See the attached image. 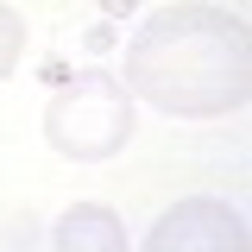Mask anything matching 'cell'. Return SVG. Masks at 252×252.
<instances>
[{
    "instance_id": "1",
    "label": "cell",
    "mask_w": 252,
    "mask_h": 252,
    "mask_svg": "<svg viewBox=\"0 0 252 252\" xmlns=\"http://www.w3.org/2000/svg\"><path fill=\"white\" fill-rule=\"evenodd\" d=\"M120 82H126V94L152 101L158 114H177V120L240 114L246 89H252L246 19L227 13V6H208V0L158 6L126 44Z\"/></svg>"
},
{
    "instance_id": "2",
    "label": "cell",
    "mask_w": 252,
    "mask_h": 252,
    "mask_svg": "<svg viewBox=\"0 0 252 252\" xmlns=\"http://www.w3.org/2000/svg\"><path fill=\"white\" fill-rule=\"evenodd\" d=\"M44 139H51L57 158H76V164H101V158L126 152V139H132V94H126V82L107 76V69L69 76L44 101Z\"/></svg>"
},
{
    "instance_id": "3",
    "label": "cell",
    "mask_w": 252,
    "mask_h": 252,
    "mask_svg": "<svg viewBox=\"0 0 252 252\" xmlns=\"http://www.w3.org/2000/svg\"><path fill=\"white\" fill-rule=\"evenodd\" d=\"M145 252H246V215L215 195H189L164 208V220L145 233Z\"/></svg>"
},
{
    "instance_id": "4",
    "label": "cell",
    "mask_w": 252,
    "mask_h": 252,
    "mask_svg": "<svg viewBox=\"0 0 252 252\" xmlns=\"http://www.w3.org/2000/svg\"><path fill=\"white\" fill-rule=\"evenodd\" d=\"M57 252H126V227L101 202H76L57 220Z\"/></svg>"
},
{
    "instance_id": "5",
    "label": "cell",
    "mask_w": 252,
    "mask_h": 252,
    "mask_svg": "<svg viewBox=\"0 0 252 252\" xmlns=\"http://www.w3.org/2000/svg\"><path fill=\"white\" fill-rule=\"evenodd\" d=\"M19 51H26V19H19L13 6H0V82L13 76V63H19Z\"/></svg>"
}]
</instances>
